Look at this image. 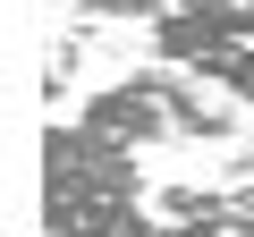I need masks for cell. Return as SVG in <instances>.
Segmentation results:
<instances>
[{"mask_svg":"<svg viewBox=\"0 0 254 237\" xmlns=\"http://www.w3.org/2000/svg\"><path fill=\"white\" fill-rule=\"evenodd\" d=\"M76 127H93L119 153H144V144H220V136H237V110L229 102H203L195 85H178L170 68H153V76L102 85L76 110Z\"/></svg>","mask_w":254,"mask_h":237,"instance_id":"2","label":"cell"},{"mask_svg":"<svg viewBox=\"0 0 254 237\" xmlns=\"http://www.w3.org/2000/svg\"><path fill=\"white\" fill-rule=\"evenodd\" d=\"M153 229L161 220L144 212L136 153L102 144L93 127L43 136V237H153Z\"/></svg>","mask_w":254,"mask_h":237,"instance_id":"1","label":"cell"},{"mask_svg":"<svg viewBox=\"0 0 254 237\" xmlns=\"http://www.w3.org/2000/svg\"><path fill=\"white\" fill-rule=\"evenodd\" d=\"M161 237H254V186H161Z\"/></svg>","mask_w":254,"mask_h":237,"instance_id":"4","label":"cell"},{"mask_svg":"<svg viewBox=\"0 0 254 237\" xmlns=\"http://www.w3.org/2000/svg\"><path fill=\"white\" fill-rule=\"evenodd\" d=\"M144 26L170 68H195L203 85L254 102V9H153Z\"/></svg>","mask_w":254,"mask_h":237,"instance_id":"3","label":"cell"}]
</instances>
